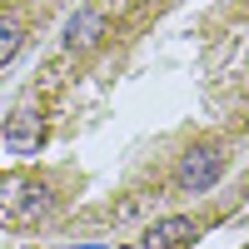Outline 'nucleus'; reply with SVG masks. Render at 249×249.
<instances>
[{
	"mask_svg": "<svg viewBox=\"0 0 249 249\" xmlns=\"http://www.w3.org/2000/svg\"><path fill=\"white\" fill-rule=\"evenodd\" d=\"M15 190L20 195H0V199H5V204H15V219H40V214H45L50 210V190H45V184H35V179H15Z\"/></svg>",
	"mask_w": 249,
	"mask_h": 249,
	"instance_id": "4",
	"label": "nucleus"
},
{
	"mask_svg": "<svg viewBox=\"0 0 249 249\" xmlns=\"http://www.w3.org/2000/svg\"><path fill=\"white\" fill-rule=\"evenodd\" d=\"M20 45H25V20L10 15V10H0V65H5V60H15Z\"/></svg>",
	"mask_w": 249,
	"mask_h": 249,
	"instance_id": "6",
	"label": "nucleus"
},
{
	"mask_svg": "<svg viewBox=\"0 0 249 249\" xmlns=\"http://www.w3.org/2000/svg\"><path fill=\"white\" fill-rule=\"evenodd\" d=\"M65 249H100V244H65Z\"/></svg>",
	"mask_w": 249,
	"mask_h": 249,
	"instance_id": "7",
	"label": "nucleus"
},
{
	"mask_svg": "<svg viewBox=\"0 0 249 249\" xmlns=\"http://www.w3.org/2000/svg\"><path fill=\"white\" fill-rule=\"evenodd\" d=\"M195 234H199L195 219H184V214H164V219H155L150 230L140 234V249H190Z\"/></svg>",
	"mask_w": 249,
	"mask_h": 249,
	"instance_id": "3",
	"label": "nucleus"
},
{
	"mask_svg": "<svg viewBox=\"0 0 249 249\" xmlns=\"http://www.w3.org/2000/svg\"><path fill=\"white\" fill-rule=\"evenodd\" d=\"M219 175H224V155L214 150V144H195V150H184L179 164H175V184H179V190H190V195L214 190Z\"/></svg>",
	"mask_w": 249,
	"mask_h": 249,
	"instance_id": "1",
	"label": "nucleus"
},
{
	"mask_svg": "<svg viewBox=\"0 0 249 249\" xmlns=\"http://www.w3.org/2000/svg\"><path fill=\"white\" fill-rule=\"evenodd\" d=\"M100 35H105V15H100V10H80L70 25H65V45L70 50H90Z\"/></svg>",
	"mask_w": 249,
	"mask_h": 249,
	"instance_id": "5",
	"label": "nucleus"
},
{
	"mask_svg": "<svg viewBox=\"0 0 249 249\" xmlns=\"http://www.w3.org/2000/svg\"><path fill=\"white\" fill-rule=\"evenodd\" d=\"M0 144H5L10 155H35L40 144H45V115H40V105H30V100H20V105L5 115V130H0Z\"/></svg>",
	"mask_w": 249,
	"mask_h": 249,
	"instance_id": "2",
	"label": "nucleus"
}]
</instances>
